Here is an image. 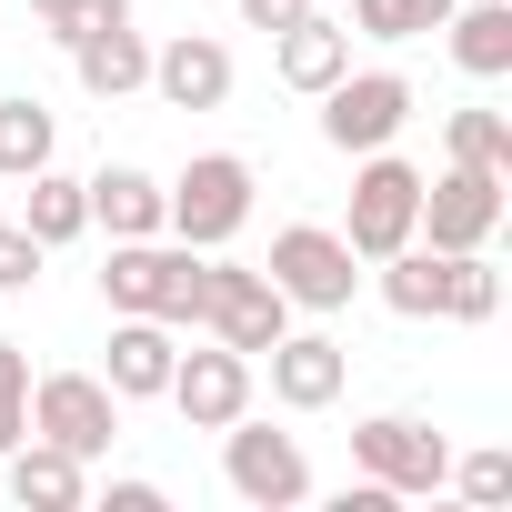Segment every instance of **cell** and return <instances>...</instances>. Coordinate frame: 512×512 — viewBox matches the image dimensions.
I'll return each instance as SVG.
<instances>
[{"label": "cell", "instance_id": "cell-1", "mask_svg": "<svg viewBox=\"0 0 512 512\" xmlns=\"http://www.w3.org/2000/svg\"><path fill=\"white\" fill-rule=\"evenodd\" d=\"M101 302L111 312H151L171 332H201V251L151 231V241H111V262H101Z\"/></svg>", "mask_w": 512, "mask_h": 512}, {"label": "cell", "instance_id": "cell-2", "mask_svg": "<svg viewBox=\"0 0 512 512\" xmlns=\"http://www.w3.org/2000/svg\"><path fill=\"white\" fill-rule=\"evenodd\" d=\"M251 161L241 151H191L181 161V181H161V231L171 241H191V251H221L241 221H251Z\"/></svg>", "mask_w": 512, "mask_h": 512}, {"label": "cell", "instance_id": "cell-3", "mask_svg": "<svg viewBox=\"0 0 512 512\" xmlns=\"http://www.w3.org/2000/svg\"><path fill=\"white\" fill-rule=\"evenodd\" d=\"M262 272H272V292H282L292 312H352V292H362V251H352L342 231H322V221H282Z\"/></svg>", "mask_w": 512, "mask_h": 512}, {"label": "cell", "instance_id": "cell-4", "mask_svg": "<svg viewBox=\"0 0 512 512\" xmlns=\"http://www.w3.org/2000/svg\"><path fill=\"white\" fill-rule=\"evenodd\" d=\"M201 332L262 362L292 332V302L272 292V272H241V262H221V251H201Z\"/></svg>", "mask_w": 512, "mask_h": 512}, {"label": "cell", "instance_id": "cell-5", "mask_svg": "<svg viewBox=\"0 0 512 512\" xmlns=\"http://www.w3.org/2000/svg\"><path fill=\"white\" fill-rule=\"evenodd\" d=\"M221 482L251 502V512H292V502H312V452L292 442V432H272V422H221Z\"/></svg>", "mask_w": 512, "mask_h": 512}, {"label": "cell", "instance_id": "cell-6", "mask_svg": "<svg viewBox=\"0 0 512 512\" xmlns=\"http://www.w3.org/2000/svg\"><path fill=\"white\" fill-rule=\"evenodd\" d=\"M502 211H512V181H502V171L442 161V181H422V221H412V241H432V251H492Z\"/></svg>", "mask_w": 512, "mask_h": 512}, {"label": "cell", "instance_id": "cell-7", "mask_svg": "<svg viewBox=\"0 0 512 512\" xmlns=\"http://www.w3.org/2000/svg\"><path fill=\"white\" fill-rule=\"evenodd\" d=\"M412 221H422V171H412L402 151H362V171H352V211H342V241L362 251V262H382V251L412 241Z\"/></svg>", "mask_w": 512, "mask_h": 512}, {"label": "cell", "instance_id": "cell-8", "mask_svg": "<svg viewBox=\"0 0 512 512\" xmlns=\"http://www.w3.org/2000/svg\"><path fill=\"white\" fill-rule=\"evenodd\" d=\"M402 131H412V81H402V71H342V81L322 91V141H332L342 161L392 151Z\"/></svg>", "mask_w": 512, "mask_h": 512}, {"label": "cell", "instance_id": "cell-9", "mask_svg": "<svg viewBox=\"0 0 512 512\" xmlns=\"http://www.w3.org/2000/svg\"><path fill=\"white\" fill-rule=\"evenodd\" d=\"M31 432L61 442V452H81V462H101L121 442V392L101 372H41L31 382Z\"/></svg>", "mask_w": 512, "mask_h": 512}, {"label": "cell", "instance_id": "cell-10", "mask_svg": "<svg viewBox=\"0 0 512 512\" xmlns=\"http://www.w3.org/2000/svg\"><path fill=\"white\" fill-rule=\"evenodd\" d=\"M352 462L382 482V492H442V472H452V442L432 432V422H412V412H372V422H352Z\"/></svg>", "mask_w": 512, "mask_h": 512}, {"label": "cell", "instance_id": "cell-11", "mask_svg": "<svg viewBox=\"0 0 512 512\" xmlns=\"http://www.w3.org/2000/svg\"><path fill=\"white\" fill-rule=\"evenodd\" d=\"M71 71H81L91 101H131V91H151V41L131 31V0H101V11L71 31Z\"/></svg>", "mask_w": 512, "mask_h": 512}, {"label": "cell", "instance_id": "cell-12", "mask_svg": "<svg viewBox=\"0 0 512 512\" xmlns=\"http://www.w3.org/2000/svg\"><path fill=\"white\" fill-rule=\"evenodd\" d=\"M161 402H171L191 432H221V422H241V412H251V352H231V342H211V352H181V362H171V382H161Z\"/></svg>", "mask_w": 512, "mask_h": 512}, {"label": "cell", "instance_id": "cell-13", "mask_svg": "<svg viewBox=\"0 0 512 512\" xmlns=\"http://www.w3.org/2000/svg\"><path fill=\"white\" fill-rule=\"evenodd\" d=\"M262 362H272V402H282V412H332L342 382H352V352H342L332 332H282Z\"/></svg>", "mask_w": 512, "mask_h": 512}, {"label": "cell", "instance_id": "cell-14", "mask_svg": "<svg viewBox=\"0 0 512 512\" xmlns=\"http://www.w3.org/2000/svg\"><path fill=\"white\" fill-rule=\"evenodd\" d=\"M151 91H161L171 111H221V101H231V51H221L211 31H171V41L151 51Z\"/></svg>", "mask_w": 512, "mask_h": 512}, {"label": "cell", "instance_id": "cell-15", "mask_svg": "<svg viewBox=\"0 0 512 512\" xmlns=\"http://www.w3.org/2000/svg\"><path fill=\"white\" fill-rule=\"evenodd\" d=\"M171 362H181V332H171V322H151V312H111V362H101V382H111L121 402H161Z\"/></svg>", "mask_w": 512, "mask_h": 512}, {"label": "cell", "instance_id": "cell-16", "mask_svg": "<svg viewBox=\"0 0 512 512\" xmlns=\"http://www.w3.org/2000/svg\"><path fill=\"white\" fill-rule=\"evenodd\" d=\"M272 71H282L292 91H312V101H322V91L352 71V31H342V21L322 11V0H312V11H302L292 31H272Z\"/></svg>", "mask_w": 512, "mask_h": 512}, {"label": "cell", "instance_id": "cell-17", "mask_svg": "<svg viewBox=\"0 0 512 512\" xmlns=\"http://www.w3.org/2000/svg\"><path fill=\"white\" fill-rule=\"evenodd\" d=\"M0 462H11V502H31V512H71V502H91V462L61 452V442H41V432H21Z\"/></svg>", "mask_w": 512, "mask_h": 512}, {"label": "cell", "instance_id": "cell-18", "mask_svg": "<svg viewBox=\"0 0 512 512\" xmlns=\"http://www.w3.org/2000/svg\"><path fill=\"white\" fill-rule=\"evenodd\" d=\"M81 191H91V221H101L111 241H151V231H161V181H151L141 161H101Z\"/></svg>", "mask_w": 512, "mask_h": 512}, {"label": "cell", "instance_id": "cell-19", "mask_svg": "<svg viewBox=\"0 0 512 512\" xmlns=\"http://www.w3.org/2000/svg\"><path fill=\"white\" fill-rule=\"evenodd\" d=\"M452 61L472 71V81H502L512 71V0H452Z\"/></svg>", "mask_w": 512, "mask_h": 512}, {"label": "cell", "instance_id": "cell-20", "mask_svg": "<svg viewBox=\"0 0 512 512\" xmlns=\"http://www.w3.org/2000/svg\"><path fill=\"white\" fill-rule=\"evenodd\" d=\"M21 231H31L41 251L81 241V231H91V191H81L71 171H51V161H41V171H31V201H21Z\"/></svg>", "mask_w": 512, "mask_h": 512}, {"label": "cell", "instance_id": "cell-21", "mask_svg": "<svg viewBox=\"0 0 512 512\" xmlns=\"http://www.w3.org/2000/svg\"><path fill=\"white\" fill-rule=\"evenodd\" d=\"M382 302L402 312V322H442V251L432 241H402V251H382Z\"/></svg>", "mask_w": 512, "mask_h": 512}, {"label": "cell", "instance_id": "cell-22", "mask_svg": "<svg viewBox=\"0 0 512 512\" xmlns=\"http://www.w3.org/2000/svg\"><path fill=\"white\" fill-rule=\"evenodd\" d=\"M51 141H61V121H51L41 91H11V101H0V181H31V171L51 161Z\"/></svg>", "mask_w": 512, "mask_h": 512}, {"label": "cell", "instance_id": "cell-23", "mask_svg": "<svg viewBox=\"0 0 512 512\" xmlns=\"http://www.w3.org/2000/svg\"><path fill=\"white\" fill-rule=\"evenodd\" d=\"M442 161H472V171H502L512 181V111H452L442 121Z\"/></svg>", "mask_w": 512, "mask_h": 512}, {"label": "cell", "instance_id": "cell-24", "mask_svg": "<svg viewBox=\"0 0 512 512\" xmlns=\"http://www.w3.org/2000/svg\"><path fill=\"white\" fill-rule=\"evenodd\" d=\"M492 312H502L492 251H442V322H492Z\"/></svg>", "mask_w": 512, "mask_h": 512}, {"label": "cell", "instance_id": "cell-25", "mask_svg": "<svg viewBox=\"0 0 512 512\" xmlns=\"http://www.w3.org/2000/svg\"><path fill=\"white\" fill-rule=\"evenodd\" d=\"M452 21V0H352V31L362 41H422Z\"/></svg>", "mask_w": 512, "mask_h": 512}, {"label": "cell", "instance_id": "cell-26", "mask_svg": "<svg viewBox=\"0 0 512 512\" xmlns=\"http://www.w3.org/2000/svg\"><path fill=\"white\" fill-rule=\"evenodd\" d=\"M21 432H31V352L0 342V452H11Z\"/></svg>", "mask_w": 512, "mask_h": 512}, {"label": "cell", "instance_id": "cell-27", "mask_svg": "<svg viewBox=\"0 0 512 512\" xmlns=\"http://www.w3.org/2000/svg\"><path fill=\"white\" fill-rule=\"evenodd\" d=\"M442 482H452L462 502H512V452H462Z\"/></svg>", "mask_w": 512, "mask_h": 512}, {"label": "cell", "instance_id": "cell-28", "mask_svg": "<svg viewBox=\"0 0 512 512\" xmlns=\"http://www.w3.org/2000/svg\"><path fill=\"white\" fill-rule=\"evenodd\" d=\"M41 262H51V251H41L21 221H0V292H31V282H41Z\"/></svg>", "mask_w": 512, "mask_h": 512}, {"label": "cell", "instance_id": "cell-29", "mask_svg": "<svg viewBox=\"0 0 512 512\" xmlns=\"http://www.w3.org/2000/svg\"><path fill=\"white\" fill-rule=\"evenodd\" d=\"M91 11H101V0H31V21H41V31L61 41V51H71V31H81Z\"/></svg>", "mask_w": 512, "mask_h": 512}, {"label": "cell", "instance_id": "cell-30", "mask_svg": "<svg viewBox=\"0 0 512 512\" xmlns=\"http://www.w3.org/2000/svg\"><path fill=\"white\" fill-rule=\"evenodd\" d=\"M302 11H312V0H241V21H251V31H292Z\"/></svg>", "mask_w": 512, "mask_h": 512}, {"label": "cell", "instance_id": "cell-31", "mask_svg": "<svg viewBox=\"0 0 512 512\" xmlns=\"http://www.w3.org/2000/svg\"><path fill=\"white\" fill-rule=\"evenodd\" d=\"M111 512H161V482H111Z\"/></svg>", "mask_w": 512, "mask_h": 512}, {"label": "cell", "instance_id": "cell-32", "mask_svg": "<svg viewBox=\"0 0 512 512\" xmlns=\"http://www.w3.org/2000/svg\"><path fill=\"white\" fill-rule=\"evenodd\" d=\"M0 221H11V211H0Z\"/></svg>", "mask_w": 512, "mask_h": 512}]
</instances>
